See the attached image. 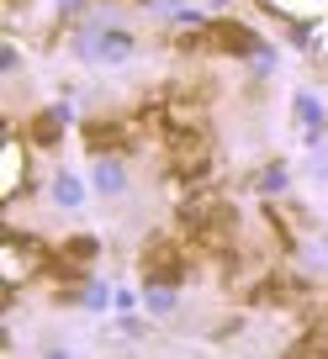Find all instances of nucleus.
Masks as SVG:
<instances>
[{
  "label": "nucleus",
  "instance_id": "nucleus-1",
  "mask_svg": "<svg viewBox=\"0 0 328 359\" xmlns=\"http://www.w3.org/2000/svg\"><path fill=\"white\" fill-rule=\"evenodd\" d=\"M48 248L37 243V238H27V233H6V243H0V275H6V291H22L32 275H43L48 269Z\"/></svg>",
  "mask_w": 328,
  "mask_h": 359
},
{
  "label": "nucleus",
  "instance_id": "nucleus-2",
  "mask_svg": "<svg viewBox=\"0 0 328 359\" xmlns=\"http://www.w3.org/2000/svg\"><path fill=\"white\" fill-rule=\"evenodd\" d=\"M164 158L175 180H202L212 169V137L206 133H164Z\"/></svg>",
  "mask_w": 328,
  "mask_h": 359
},
{
  "label": "nucleus",
  "instance_id": "nucleus-3",
  "mask_svg": "<svg viewBox=\"0 0 328 359\" xmlns=\"http://www.w3.org/2000/svg\"><path fill=\"white\" fill-rule=\"evenodd\" d=\"M138 269H143L148 285H181L185 280V243H175V238H164V233L148 238Z\"/></svg>",
  "mask_w": 328,
  "mask_h": 359
},
{
  "label": "nucleus",
  "instance_id": "nucleus-4",
  "mask_svg": "<svg viewBox=\"0 0 328 359\" xmlns=\"http://www.w3.org/2000/svg\"><path fill=\"white\" fill-rule=\"evenodd\" d=\"M202 53L249 58V53H260V37H254L244 22H206V27H202Z\"/></svg>",
  "mask_w": 328,
  "mask_h": 359
},
{
  "label": "nucleus",
  "instance_id": "nucleus-5",
  "mask_svg": "<svg viewBox=\"0 0 328 359\" xmlns=\"http://www.w3.org/2000/svg\"><path fill=\"white\" fill-rule=\"evenodd\" d=\"M133 137H138L133 122H85V148H91L96 158L127 154V148H133Z\"/></svg>",
  "mask_w": 328,
  "mask_h": 359
},
{
  "label": "nucleus",
  "instance_id": "nucleus-6",
  "mask_svg": "<svg viewBox=\"0 0 328 359\" xmlns=\"http://www.w3.org/2000/svg\"><path fill=\"white\" fill-rule=\"evenodd\" d=\"M27 191V137H6V154H0V201H16Z\"/></svg>",
  "mask_w": 328,
  "mask_h": 359
},
{
  "label": "nucleus",
  "instance_id": "nucleus-7",
  "mask_svg": "<svg viewBox=\"0 0 328 359\" xmlns=\"http://www.w3.org/2000/svg\"><path fill=\"white\" fill-rule=\"evenodd\" d=\"M79 48H85V53H96V58H122L127 48H133V37L117 32V27H106L101 37H91V43H79Z\"/></svg>",
  "mask_w": 328,
  "mask_h": 359
},
{
  "label": "nucleus",
  "instance_id": "nucleus-8",
  "mask_svg": "<svg viewBox=\"0 0 328 359\" xmlns=\"http://www.w3.org/2000/svg\"><path fill=\"white\" fill-rule=\"evenodd\" d=\"M58 133H64V111H37L32 116V127H27V137H32V143H58Z\"/></svg>",
  "mask_w": 328,
  "mask_h": 359
},
{
  "label": "nucleus",
  "instance_id": "nucleus-9",
  "mask_svg": "<svg viewBox=\"0 0 328 359\" xmlns=\"http://www.w3.org/2000/svg\"><path fill=\"white\" fill-rule=\"evenodd\" d=\"M96 185H101V191H122V164H117V158H101V169H96Z\"/></svg>",
  "mask_w": 328,
  "mask_h": 359
},
{
  "label": "nucleus",
  "instance_id": "nucleus-10",
  "mask_svg": "<svg viewBox=\"0 0 328 359\" xmlns=\"http://www.w3.org/2000/svg\"><path fill=\"white\" fill-rule=\"evenodd\" d=\"M58 201H64V206H79V180H58Z\"/></svg>",
  "mask_w": 328,
  "mask_h": 359
},
{
  "label": "nucleus",
  "instance_id": "nucleus-11",
  "mask_svg": "<svg viewBox=\"0 0 328 359\" xmlns=\"http://www.w3.org/2000/svg\"><path fill=\"white\" fill-rule=\"evenodd\" d=\"M296 116H302V122H307V127H317V106H313V101H307V95H302V101H296Z\"/></svg>",
  "mask_w": 328,
  "mask_h": 359
},
{
  "label": "nucleus",
  "instance_id": "nucleus-12",
  "mask_svg": "<svg viewBox=\"0 0 328 359\" xmlns=\"http://www.w3.org/2000/svg\"><path fill=\"white\" fill-rule=\"evenodd\" d=\"M323 69H328V53H323Z\"/></svg>",
  "mask_w": 328,
  "mask_h": 359
}]
</instances>
